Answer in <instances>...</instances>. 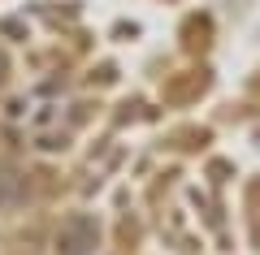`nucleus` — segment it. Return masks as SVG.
I'll list each match as a JSON object with an SVG mask.
<instances>
[{"label":"nucleus","mask_w":260,"mask_h":255,"mask_svg":"<svg viewBox=\"0 0 260 255\" xmlns=\"http://www.w3.org/2000/svg\"><path fill=\"white\" fill-rule=\"evenodd\" d=\"M95 221L91 216H70L61 221V234H56V246H61V255H87L95 246Z\"/></svg>","instance_id":"1"},{"label":"nucleus","mask_w":260,"mask_h":255,"mask_svg":"<svg viewBox=\"0 0 260 255\" xmlns=\"http://www.w3.org/2000/svg\"><path fill=\"white\" fill-rule=\"evenodd\" d=\"M5 74H9V61H5V52H0V87H5Z\"/></svg>","instance_id":"2"}]
</instances>
